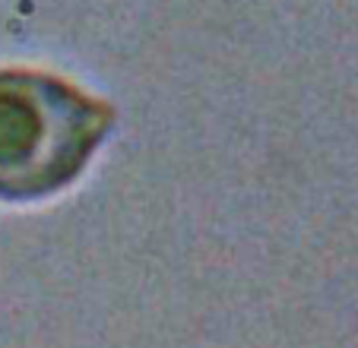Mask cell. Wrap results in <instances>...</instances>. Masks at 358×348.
<instances>
[{
  "mask_svg": "<svg viewBox=\"0 0 358 348\" xmlns=\"http://www.w3.org/2000/svg\"><path fill=\"white\" fill-rule=\"evenodd\" d=\"M117 124L105 99L41 70H0V200L35 203L70 187Z\"/></svg>",
  "mask_w": 358,
  "mask_h": 348,
  "instance_id": "6da1fadb",
  "label": "cell"
}]
</instances>
